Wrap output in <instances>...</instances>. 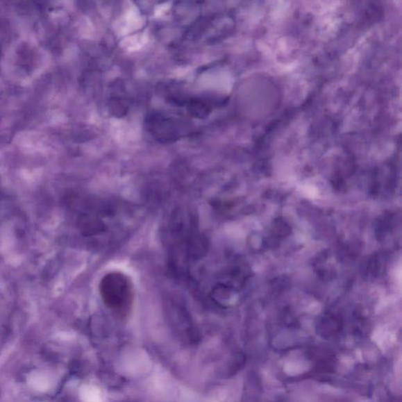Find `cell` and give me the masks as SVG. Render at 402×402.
Wrapping results in <instances>:
<instances>
[{
	"label": "cell",
	"mask_w": 402,
	"mask_h": 402,
	"mask_svg": "<svg viewBox=\"0 0 402 402\" xmlns=\"http://www.w3.org/2000/svg\"><path fill=\"white\" fill-rule=\"evenodd\" d=\"M101 299L106 307L119 316L127 315L133 305V284L127 275L112 271L101 278L99 285Z\"/></svg>",
	"instance_id": "obj_1"
}]
</instances>
